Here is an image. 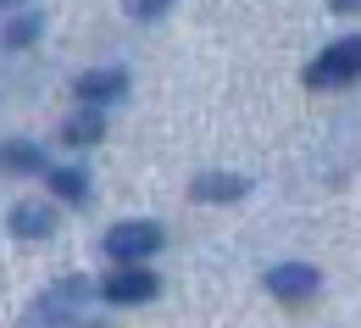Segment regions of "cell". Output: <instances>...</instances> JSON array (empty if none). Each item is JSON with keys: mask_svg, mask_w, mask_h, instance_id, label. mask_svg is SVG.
<instances>
[{"mask_svg": "<svg viewBox=\"0 0 361 328\" xmlns=\"http://www.w3.org/2000/svg\"><path fill=\"white\" fill-rule=\"evenodd\" d=\"M161 223H145V217H134V223H117L111 234H106V256L117 262V267H134V262H145V256H156L161 250Z\"/></svg>", "mask_w": 361, "mask_h": 328, "instance_id": "6da1fadb", "label": "cell"}, {"mask_svg": "<svg viewBox=\"0 0 361 328\" xmlns=\"http://www.w3.org/2000/svg\"><path fill=\"white\" fill-rule=\"evenodd\" d=\"M312 78L317 90H339V84H356L361 78V34H350V40H339V45H328L322 56L312 61Z\"/></svg>", "mask_w": 361, "mask_h": 328, "instance_id": "7a4b0ae2", "label": "cell"}, {"mask_svg": "<svg viewBox=\"0 0 361 328\" xmlns=\"http://www.w3.org/2000/svg\"><path fill=\"white\" fill-rule=\"evenodd\" d=\"M156 289H161V279H156L145 262H134V267H117L111 279L100 284V295H106V300H117V306H145V300H156Z\"/></svg>", "mask_w": 361, "mask_h": 328, "instance_id": "3957f363", "label": "cell"}, {"mask_svg": "<svg viewBox=\"0 0 361 328\" xmlns=\"http://www.w3.org/2000/svg\"><path fill=\"white\" fill-rule=\"evenodd\" d=\"M317 284H322V273L306 267V262H283V267H272V273H267V289L278 295V300H312Z\"/></svg>", "mask_w": 361, "mask_h": 328, "instance_id": "277c9868", "label": "cell"}, {"mask_svg": "<svg viewBox=\"0 0 361 328\" xmlns=\"http://www.w3.org/2000/svg\"><path fill=\"white\" fill-rule=\"evenodd\" d=\"M6 223H11L17 239H50L56 234V206H50V200H17Z\"/></svg>", "mask_w": 361, "mask_h": 328, "instance_id": "5b68a950", "label": "cell"}, {"mask_svg": "<svg viewBox=\"0 0 361 328\" xmlns=\"http://www.w3.org/2000/svg\"><path fill=\"white\" fill-rule=\"evenodd\" d=\"M90 295H94V284H90V279H61V284H56V289L45 295V300H39V317H56V323H67V317H73V312H78Z\"/></svg>", "mask_w": 361, "mask_h": 328, "instance_id": "8992f818", "label": "cell"}, {"mask_svg": "<svg viewBox=\"0 0 361 328\" xmlns=\"http://www.w3.org/2000/svg\"><path fill=\"white\" fill-rule=\"evenodd\" d=\"M128 90V73H117V67H100V73H84L73 95L84 100V106H106V100H117V95Z\"/></svg>", "mask_w": 361, "mask_h": 328, "instance_id": "52a82bcc", "label": "cell"}, {"mask_svg": "<svg viewBox=\"0 0 361 328\" xmlns=\"http://www.w3.org/2000/svg\"><path fill=\"white\" fill-rule=\"evenodd\" d=\"M245 189L250 184H245L239 173H200V178L189 184V195H195V200H239Z\"/></svg>", "mask_w": 361, "mask_h": 328, "instance_id": "ba28073f", "label": "cell"}, {"mask_svg": "<svg viewBox=\"0 0 361 328\" xmlns=\"http://www.w3.org/2000/svg\"><path fill=\"white\" fill-rule=\"evenodd\" d=\"M100 134H106V111H100V106H78V111L67 117V128H61L67 145H94Z\"/></svg>", "mask_w": 361, "mask_h": 328, "instance_id": "9c48e42d", "label": "cell"}, {"mask_svg": "<svg viewBox=\"0 0 361 328\" xmlns=\"http://www.w3.org/2000/svg\"><path fill=\"white\" fill-rule=\"evenodd\" d=\"M45 178H50V195H61V200H84L90 195L84 167H45Z\"/></svg>", "mask_w": 361, "mask_h": 328, "instance_id": "30bf717a", "label": "cell"}, {"mask_svg": "<svg viewBox=\"0 0 361 328\" xmlns=\"http://www.w3.org/2000/svg\"><path fill=\"white\" fill-rule=\"evenodd\" d=\"M0 167H6V173H39V167H45V156H39V150H34V145H0Z\"/></svg>", "mask_w": 361, "mask_h": 328, "instance_id": "8fae6325", "label": "cell"}, {"mask_svg": "<svg viewBox=\"0 0 361 328\" xmlns=\"http://www.w3.org/2000/svg\"><path fill=\"white\" fill-rule=\"evenodd\" d=\"M34 40H39V17H34V11H23V17L6 28V45H34Z\"/></svg>", "mask_w": 361, "mask_h": 328, "instance_id": "7c38bea8", "label": "cell"}, {"mask_svg": "<svg viewBox=\"0 0 361 328\" xmlns=\"http://www.w3.org/2000/svg\"><path fill=\"white\" fill-rule=\"evenodd\" d=\"M128 6H134V17H161L173 0H128Z\"/></svg>", "mask_w": 361, "mask_h": 328, "instance_id": "4fadbf2b", "label": "cell"}, {"mask_svg": "<svg viewBox=\"0 0 361 328\" xmlns=\"http://www.w3.org/2000/svg\"><path fill=\"white\" fill-rule=\"evenodd\" d=\"M334 11H345V17H350V11H361V0H334Z\"/></svg>", "mask_w": 361, "mask_h": 328, "instance_id": "5bb4252c", "label": "cell"}]
</instances>
